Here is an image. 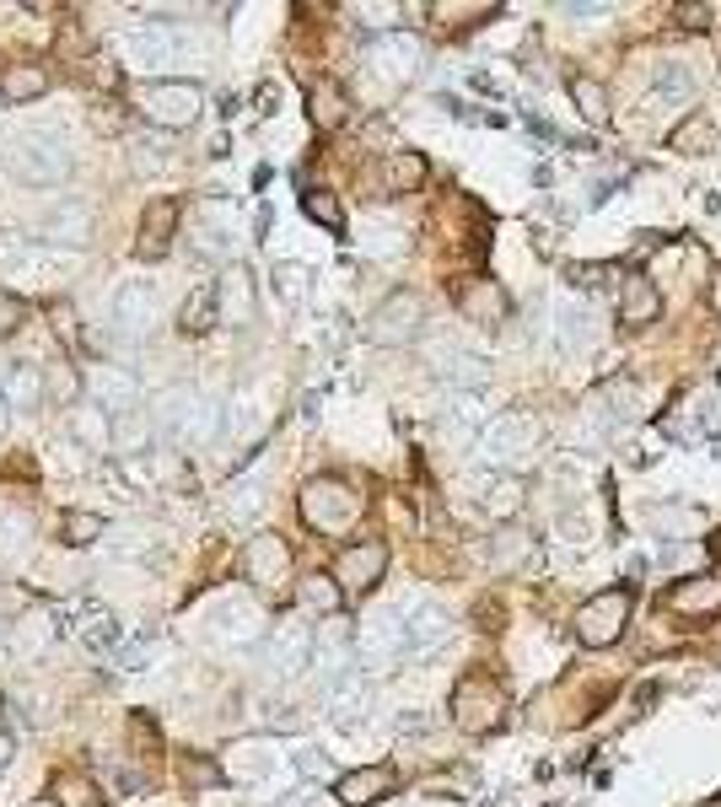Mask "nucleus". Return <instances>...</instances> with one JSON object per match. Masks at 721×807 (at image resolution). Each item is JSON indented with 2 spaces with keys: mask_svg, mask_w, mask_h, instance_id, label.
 I'll return each mask as SVG.
<instances>
[{
  "mask_svg": "<svg viewBox=\"0 0 721 807\" xmlns=\"http://www.w3.org/2000/svg\"><path fill=\"white\" fill-rule=\"evenodd\" d=\"M296 512H302V523L313 527V533H345V527L360 523L366 495H360L356 484H345L339 474H318V480L302 484Z\"/></svg>",
  "mask_w": 721,
  "mask_h": 807,
  "instance_id": "nucleus-2",
  "label": "nucleus"
},
{
  "mask_svg": "<svg viewBox=\"0 0 721 807\" xmlns=\"http://www.w3.org/2000/svg\"><path fill=\"white\" fill-rule=\"evenodd\" d=\"M6 759H11V737H0V765H6Z\"/></svg>",
  "mask_w": 721,
  "mask_h": 807,
  "instance_id": "nucleus-53",
  "label": "nucleus"
},
{
  "mask_svg": "<svg viewBox=\"0 0 721 807\" xmlns=\"http://www.w3.org/2000/svg\"><path fill=\"white\" fill-rule=\"evenodd\" d=\"M404 630H409V651H431L437 641H447V614L441 608H420Z\"/></svg>",
  "mask_w": 721,
  "mask_h": 807,
  "instance_id": "nucleus-33",
  "label": "nucleus"
},
{
  "mask_svg": "<svg viewBox=\"0 0 721 807\" xmlns=\"http://www.w3.org/2000/svg\"><path fill=\"white\" fill-rule=\"evenodd\" d=\"M484 506L495 512V517H506V512H518V480H495L484 490Z\"/></svg>",
  "mask_w": 721,
  "mask_h": 807,
  "instance_id": "nucleus-46",
  "label": "nucleus"
},
{
  "mask_svg": "<svg viewBox=\"0 0 721 807\" xmlns=\"http://www.w3.org/2000/svg\"><path fill=\"white\" fill-rule=\"evenodd\" d=\"M157 426L178 447H205L221 431V409L205 399L200 388H167L157 399Z\"/></svg>",
  "mask_w": 721,
  "mask_h": 807,
  "instance_id": "nucleus-3",
  "label": "nucleus"
},
{
  "mask_svg": "<svg viewBox=\"0 0 721 807\" xmlns=\"http://www.w3.org/2000/svg\"><path fill=\"white\" fill-rule=\"evenodd\" d=\"M706 135H711V119L706 114H689L668 140H673V151H694V146H706Z\"/></svg>",
  "mask_w": 721,
  "mask_h": 807,
  "instance_id": "nucleus-42",
  "label": "nucleus"
},
{
  "mask_svg": "<svg viewBox=\"0 0 721 807\" xmlns=\"http://www.w3.org/2000/svg\"><path fill=\"white\" fill-rule=\"evenodd\" d=\"M114 323H119L124 334H146L157 323V291L140 281H124L114 291Z\"/></svg>",
  "mask_w": 721,
  "mask_h": 807,
  "instance_id": "nucleus-18",
  "label": "nucleus"
},
{
  "mask_svg": "<svg viewBox=\"0 0 721 807\" xmlns=\"http://www.w3.org/2000/svg\"><path fill=\"white\" fill-rule=\"evenodd\" d=\"M71 437L86 442L92 452L114 447V420H108V409H97V404H81V409H71Z\"/></svg>",
  "mask_w": 721,
  "mask_h": 807,
  "instance_id": "nucleus-29",
  "label": "nucleus"
},
{
  "mask_svg": "<svg viewBox=\"0 0 721 807\" xmlns=\"http://www.w3.org/2000/svg\"><path fill=\"white\" fill-rule=\"evenodd\" d=\"M307 114H313V124H318V129H339V124H345V114H351V97H345V86H339V81H318V86L307 92Z\"/></svg>",
  "mask_w": 721,
  "mask_h": 807,
  "instance_id": "nucleus-26",
  "label": "nucleus"
},
{
  "mask_svg": "<svg viewBox=\"0 0 721 807\" xmlns=\"http://www.w3.org/2000/svg\"><path fill=\"white\" fill-rule=\"evenodd\" d=\"M216 323H221V296H216V285H200V291L184 302L178 328H184V334H210Z\"/></svg>",
  "mask_w": 721,
  "mask_h": 807,
  "instance_id": "nucleus-31",
  "label": "nucleus"
},
{
  "mask_svg": "<svg viewBox=\"0 0 721 807\" xmlns=\"http://www.w3.org/2000/svg\"><path fill=\"white\" fill-rule=\"evenodd\" d=\"M216 296H221V318H232V323H248L253 318V281H248V270H227L221 275V285H216Z\"/></svg>",
  "mask_w": 721,
  "mask_h": 807,
  "instance_id": "nucleus-27",
  "label": "nucleus"
},
{
  "mask_svg": "<svg viewBox=\"0 0 721 807\" xmlns=\"http://www.w3.org/2000/svg\"><path fill=\"white\" fill-rule=\"evenodd\" d=\"M673 614H717L721 608V576H689L683 587L668 593Z\"/></svg>",
  "mask_w": 721,
  "mask_h": 807,
  "instance_id": "nucleus-22",
  "label": "nucleus"
},
{
  "mask_svg": "<svg viewBox=\"0 0 721 807\" xmlns=\"http://www.w3.org/2000/svg\"><path fill=\"white\" fill-rule=\"evenodd\" d=\"M388 792H394V769L388 765H366V769H351V775L334 780V797L345 807H372V803H383Z\"/></svg>",
  "mask_w": 721,
  "mask_h": 807,
  "instance_id": "nucleus-17",
  "label": "nucleus"
},
{
  "mask_svg": "<svg viewBox=\"0 0 721 807\" xmlns=\"http://www.w3.org/2000/svg\"><path fill=\"white\" fill-rule=\"evenodd\" d=\"M43 238H49V248H81V242L92 238V205L86 200H60L49 216H43Z\"/></svg>",
  "mask_w": 721,
  "mask_h": 807,
  "instance_id": "nucleus-16",
  "label": "nucleus"
},
{
  "mask_svg": "<svg viewBox=\"0 0 721 807\" xmlns=\"http://www.w3.org/2000/svg\"><path fill=\"white\" fill-rule=\"evenodd\" d=\"M86 394H92L97 409H108V415H135V404H140L146 388H140V377H135L129 366L103 361V366L86 371Z\"/></svg>",
  "mask_w": 721,
  "mask_h": 807,
  "instance_id": "nucleus-8",
  "label": "nucleus"
},
{
  "mask_svg": "<svg viewBox=\"0 0 721 807\" xmlns=\"http://www.w3.org/2000/svg\"><path fill=\"white\" fill-rule=\"evenodd\" d=\"M501 711H506V694H501V684L490 673L458 679V689H452V722H458V732L484 737V732L501 726Z\"/></svg>",
  "mask_w": 721,
  "mask_h": 807,
  "instance_id": "nucleus-4",
  "label": "nucleus"
},
{
  "mask_svg": "<svg viewBox=\"0 0 721 807\" xmlns=\"http://www.w3.org/2000/svg\"><path fill=\"white\" fill-rule=\"evenodd\" d=\"M275 291H281L285 302H302V291H307V270H302V264H275Z\"/></svg>",
  "mask_w": 721,
  "mask_h": 807,
  "instance_id": "nucleus-44",
  "label": "nucleus"
},
{
  "mask_svg": "<svg viewBox=\"0 0 721 807\" xmlns=\"http://www.w3.org/2000/svg\"><path fill=\"white\" fill-rule=\"evenodd\" d=\"M259 630H264V614L248 604V598H221V604L210 608V636H216L221 646L259 641Z\"/></svg>",
  "mask_w": 721,
  "mask_h": 807,
  "instance_id": "nucleus-13",
  "label": "nucleus"
},
{
  "mask_svg": "<svg viewBox=\"0 0 721 807\" xmlns=\"http://www.w3.org/2000/svg\"><path fill=\"white\" fill-rule=\"evenodd\" d=\"M60 533H65V544H97L103 538V517H92V512H65V523H60Z\"/></svg>",
  "mask_w": 721,
  "mask_h": 807,
  "instance_id": "nucleus-39",
  "label": "nucleus"
},
{
  "mask_svg": "<svg viewBox=\"0 0 721 807\" xmlns=\"http://www.w3.org/2000/svg\"><path fill=\"white\" fill-rule=\"evenodd\" d=\"M54 807H103V792L86 775H54Z\"/></svg>",
  "mask_w": 721,
  "mask_h": 807,
  "instance_id": "nucleus-32",
  "label": "nucleus"
},
{
  "mask_svg": "<svg viewBox=\"0 0 721 807\" xmlns=\"http://www.w3.org/2000/svg\"><path fill=\"white\" fill-rule=\"evenodd\" d=\"M383 570H388V544L366 538V544L339 549V560H334V581H339L345 593H366V587L383 581Z\"/></svg>",
  "mask_w": 721,
  "mask_h": 807,
  "instance_id": "nucleus-12",
  "label": "nucleus"
},
{
  "mask_svg": "<svg viewBox=\"0 0 721 807\" xmlns=\"http://www.w3.org/2000/svg\"><path fill=\"white\" fill-rule=\"evenodd\" d=\"M527 555H533V538H522V533H495V555H490V560L501 565V570H518Z\"/></svg>",
  "mask_w": 721,
  "mask_h": 807,
  "instance_id": "nucleus-40",
  "label": "nucleus"
},
{
  "mask_svg": "<svg viewBox=\"0 0 721 807\" xmlns=\"http://www.w3.org/2000/svg\"><path fill=\"white\" fill-rule=\"evenodd\" d=\"M302 210H307L318 227H328V232H345V210H339V200H334L328 189H307V195H302Z\"/></svg>",
  "mask_w": 721,
  "mask_h": 807,
  "instance_id": "nucleus-36",
  "label": "nucleus"
},
{
  "mask_svg": "<svg viewBox=\"0 0 721 807\" xmlns=\"http://www.w3.org/2000/svg\"><path fill=\"white\" fill-rule=\"evenodd\" d=\"M184 780H189V786H210V780H216V765H205V759H184Z\"/></svg>",
  "mask_w": 721,
  "mask_h": 807,
  "instance_id": "nucleus-49",
  "label": "nucleus"
},
{
  "mask_svg": "<svg viewBox=\"0 0 721 807\" xmlns=\"http://www.w3.org/2000/svg\"><path fill=\"white\" fill-rule=\"evenodd\" d=\"M409 651V630H404L394 614H372V619H360L356 630V657L366 668H388L394 657Z\"/></svg>",
  "mask_w": 721,
  "mask_h": 807,
  "instance_id": "nucleus-9",
  "label": "nucleus"
},
{
  "mask_svg": "<svg viewBox=\"0 0 721 807\" xmlns=\"http://www.w3.org/2000/svg\"><path fill=\"white\" fill-rule=\"evenodd\" d=\"M49 92V71L43 65H6L0 71V97L6 103H39Z\"/></svg>",
  "mask_w": 721,
  "mask_h": 807,
  "instance_id": "nucleus-25",
  "label": "nucleus"
},
{
  "mask_svg": "<svg viewBox=\"0 0 721 807\" xmlns=\"http://www.w3.org/2000/svg\"><path fill=\"white\" fill-rule=\"evenodd\" d=\"M420 184H426V157L420 151H394V157H383V167H377V189L383 195H409Z\"/></svg>",
  "mask_w": 721,
  "mask_h": 807,
  "instance_id": "nucleus-21",
  "label": "nucleus"
},
{
  "mask_svg": "<svg viewBox=\"0 0 721 807\" xmlns=\"http://www.w3.org/2000/svg\"><path fill=\"white\" fill-rule=\"evenodd\" d=\"M178 221H184L178 200H151L146 205V216H140L135 253H140V259H167V253H173V238H178Z\"/></svg>",
  "mask_w": 721,
  "mask_h": 807,
  "instance_id": "nucleus-14",
  "label": "nucleus"
},
{
  "mask_svg": "<svg viewBox=\"0 0 721 807\" xmlns=\"http://www.w3.org/2000/svg\"><path fill=\"white\" fill-rule=\"evenodd\" d=\"M0 426H6V394H0Z\"/></svg>",
  "mask_w": 721,
  "mask_h": 807,
  "instance_id": "nucleus-54",
  "label": "nucleus"
},
{
  "mask_svg": "<svg viewBox=\"0 0 721 807\" xmlns=\"http://www.w3.org/2000/svg\"><path fill=\"white\" fill-rule=\"evenodd\" d=\"M0 394H6V404L17 399V409H33V404L43 399V377H39V366L11 361L6 371H0Z\"/></svg>",
  "mask_w": 721,
  "mask_h": 807,
  "instance_id": "nucleus-30",
  "label": "nucleus"
},
{
  "mask_svg": "<svg viewBox=\"0 0 721 807\" xmlns=\"http://www.w3.org/2000/svg\"><path fill=\"white\" fill-rule=\"evenodd\" d=\"M264 662H270L275 679H296V673L313 662V636H307V625H275V636L264 646Z\"/></svg>",
  "mask_w": 721,
  "mask_h": 807,
  "instance_id": "nucleus-15",
  "label": "nucleus"
},
{
  "mask_svg": "<svg viewBox=\"0 0 721 807\" xmlns=\"http://www.w3.org/2000/svg\"><path fill=\"white\" fill-rule=\"evenodd\" d=\"M328 711H334L339 722H351L356 711H366V684H360V679H339V684L328 689Z\"/></svg>",
  "mask_w": 721,
  "mask_h": 807,
  "instance_id": "nucleus-38",
  "label": "nucleus"
},
{
  "mask_svg": "<svg viewBox=\"0 0 721 807\" xmlns=\"http://www.w3.org/2000/svg\"><path fill=\"white\" fill-rule=\"evenodd\" d=\"M33 538V523L22 512H0V560H17Z\"/></svg>",
  "mask_w": 721,
  "mask_h": 807,
  "instance_id": "nucleus-35",
  "label": "nucleus"
},
{
  "mask_svg": "<svg viewBox=\"0 0 721 807\" xmlns=\"http://www.w3.org/2000/svg\"><path fill=\"white\" fill-rule=\"evenodd\" d=\"M571 92H576V103H582V114H587V119H603V114H608V97H603L598 81L576 76V81H571Z\"/></svg>",
  "mask_w": 721,
  "mask_h": 807,
  "instance_id": "nucleus-43",
  "label": "nucleus"
},
{
  "mask_svg": "<svg viewBox=\"0 0 721 807\" xmlns=\"http://www.w3.org/2000/svg\"><path fill=\"white\" fill-rule=\"evenodd\" d=\"M420 323H426V302H420L415 291H394V296L372 313L366 339H372V345H409V339L420 334Z\"/></svg>",
  "mask_w": 721,
  "mask_h": 807,
  "instance_id": "nucleus-7",
  "label": "nucleus"
},
{
  "mask_svg": "<svg viewBox=\"0 0 721 807\" xmlns=\"http://www.w3.org/2000/svg\"><path fill=\"white\" fill-rule=\"evenodd\" d=\"M0 259H6V270H11L22 285H60L71 270H76V259H60V248H33V242L6 248Z\"/></svg>",
  "mask_w": 721,
  "mask_h": 807,
  "instance_id": "nucleus-11",
  "label": "nucleus"
},
{
  "mask_svg": "<svg viewBox=\"0 0 721 807\" xmlns=\"http://www.w3.org/2000/svg\"><path fill=\"white\" fill-rule=\"evenodd\" d=\"M458 307H463V318L469 323H484V328H495V323L506 318V291L495 281H469L458 291Z\"/></svg>",
  "mask_w": 721,
  "mask_h": 807,
  "instance_id": "nucleus-20",
  "label": "nucleus"
},
{
  "mask_svg": "<svg viewBox=\"0 0 721 807\" xmlns=\"http://www.w3.org/2000/svg\"><path fill=\"white\" fill-rule=\"evenodd\" d=\"M296 604L307 608V614H334V608L345 604V587L334 581V570H328V576L313 570V576H302V581H296Z\"/></svg>",
  "mask_w": 721,
  "mask_h": 807,
  "instance_id": "nucleus-28",
  "label": "nucleus"
},
{
  "mask_svg": "<svg viewBox=\"0 0 721 807\" xmlns=\"http://www.w3.org/2000/svg\"><path fill=\"white\" fill-rule=\"evenodd\" d=\"M657 313H662V296L651 291V281L630 275L625 291H619V318L630 323V328H646V323H657Z\"/></svg>",
  "mask_w": 721,
  "mask_h": 807,
  "instance_id": "nucleus-23",
  "label": "nucleus"
},
{
  "mask_svg": "<svg viewBox=\"0 0 721 807\" xmlns=\"http://www.w3.org/2000/svg\"><path fill=\"white\" fill-rule=\"evenodd\" d=\"M17 608H22V598H17V593H11V587H0V625H6V619H11V614H17Z\"/></svg>",
  "mask_w": 721,
  "mask_h": 807,
  "instance_id": "nucleus-52",
  "label": "nucleus"
},
{
  "mask_svg": "<svg viewBox=\"0 0 721 807\" xmlns=\"http://www.w3.org/2000/svg\"><path fill=\"white\" fill-rule=\"evenodd\" d=\"M81 641L92 646V651H108V646L119 641V625H114V614H97V608H86V614H81Z\"/></svg>",
  "mask_w": 721,
  "mask_h": 807,
  "instance_id": "nucleus-37",
  "label": "nucleus"
},
{
  "mask_svg": "<svg viewBox=\"0 0 721 807\" xmlns=\"http://www.w3.org/2000/svg\"><path fill=\"white\" fill-rule=\"evenodd\" d=\"M146 657H151V641H135L129 651H119V662H124V668H140Z\"/></svg>",
  "mask_w": 721,
  "mask_h": 807,
  "instance_id": "nucleus-50",
  "label": "nucleus"
},
{
  "mask_svg": "<svg viewBox=\"0 0 721 807\" xmlns=\"http://www.w3.org/2000/svg\"><path fill=\"white\" fill-rule=\"evenodd\" d=\"M22 313H28V307H22V296H17V291H6V285H0V339H6V334H17V328H22Z\"/></svg>",
  "mask_w": 721,
  "mask_h": 807,
  "instance_id": "nucleus-47",
  "label": "nucleus"
},
{
  "mask_svg": "<svg viewBox=\"0 0 721 807\" xmlns=\"http://www.w3.org/2000/svg\"><path fill=\"white\" fill-rule=\"evenodd\" d=\"M281 108V86H259V114H275Z\"/></svg>",
  "mask_w": 721,
  "mask_h": 807,
  "instance_id": "nucleus-51",
  "label": "nucleus"
},
{
  "mask_svg": "<svg viewBox=\"0 0 721 807\" xmlns=\"http://www.w3.org/2000/svg\"><path fill=\"white\" fill-rule=\"evenodd\" d=\"M76 388H81V382H76V371H71V366H65V361L49 366V394H54V399H76Z\"/></svg>",
  "mask_w": 721,
  "mask_h": 807,
  "instance_id": "nucleus-48",
  "label": "nucleus"
},
{
  "mask_svg": "<svg viewBox=\"0 0 721 807\" xmlns=\"http://www.w3.org/2000/svg\"><path fill=\"white\" fill-rule=\"evenodd\" d=\"M6 167H11V178L28 184V189H54V184L71 172V151H65V140L49 135V129H17V135L6 140Z\"/></svg>",
  "mask_w": 721,
  "mask_h": 807,
  "instance_id": "nucleus-1",
  "label": "nucleus"
},
{
  "mask_svg": "<svg viewBox=\"0 0 721 807\" xmlns=\"http://www.w3.org/2000/svg\"><path fill=\"white\" fill-rule=\"evenodd\" d=\"M129 743L140 748V759H146V765H151V759H157V754H161V737H157V726L146 722V716H135V722H129Z\"/></svg>",
  "mask_w": 721,
  "mask_h": 807,
  "instance_id": "nucleus-45",
  "label": "nucleus"
},
{
  "mask_svg": "<svg viewBox=\"0 0 721 807\" xmlns=\"http://www.w3.org/2000/svg\"><path fill=\"white\" fill-rule=\"evenodd\" d=\"M264 512V484L259 480H238L227 490V517L232 523H248V517H259Z\"/></svg>",
  "mask_w": 721,
  "mask_h": 807,
  "instance_id": "nucleus-34",
  "label": "nucleus"
},
{
  "mask_svg": "<svg viewBox=\"0 0 721 807\" xmlns=\"http://www.w3.org/2000/svg\"><path fill=\"white\" fill-rule=\"evenodd\" d=\"M242 576L253 587H281L285 576H291V544H285L281 533H253L248 549H242Z\"/></svg>",
  "mask_w": 721,
  "mask_h": 807,
  "instance_id": "nucleus-10",
  "label": "nucleus"
},
{
  "mask_svg": "<svg viewBox=\"0 0 721 807\" xmlns=\"http://www.w3.org/2000/svg\"><path fill=\"white\" fill-rule=\"evenodd\" d=\"M625 625H630V593H625V587H608L598 598H587L582 614H576V636H582V646H614L625 636Z\"/></svg>",
  "mask_w": 721,
  "mask_h": 807,
  "instance_id": "nucleus-6",
  "label": "nucleus"
},
{
  "mask_svg": "<svg viewBox=\"0 0 721 807\" xmlns=\"http://www.w3.org/2000/svg\"><path fill=\"white\" fill-rule=\"evenodd\" d=\"M377 65H383L388 81H409L420 71V43L404 39V33H388V39L377 43Z\"/></svg>",
  "mask_w": 721,
  "mask_h": 807,
  "instance_id": "nucleus-24",
  "label": "nucleus"
},
{
  "mask_svg": "<svg viewBox=\"0 0 721 807\" xmlns=\"http://www.w3.org/2000/svg\"><path fill=\"white\" fill-rule=\"evenodd\" d=\"M151 442V420H140V415H119L114 420V447L119 452H135V447Z\"/></svg>",
  "mask_w": 721,
  "mask_h": 807,
  "instance_id": "nucleus-41",
  "label": "nucleus"
},
{
  "mask_svg": "<svg viewBox=\"0 0 721 807\" xmlns=\"http://www.w3.org/2000/svg\"><path fill=\"white\" fill-rule=\"evenodd\" d=\"M135 103H140V114L151 124H161V129H189V124L200 119L205 92L195 81H146Z\"/></svg>",
  "mask_w": 721,
  "mask_h": 807,
  "instance_id": "nucleus-5",
  "label": "nucleus"
},
{
  "mask_svg": "<svg viewBox=\"0 0 721 807\" xmlns=\"http://www.w3.org/2000/svg\"><path fill=\"white\" fill-rule=\"evenodd\" d=\"M124 54H129V65L135 71H161V65H173V54H178V39L167 33V28H135L129 39H124Z\"/></svg>",
  "mask_w": 721,
  "mask_h": 807,
  "instance_id": "nucleus-19",
  "label": "nucleus"
}]
</instances>
